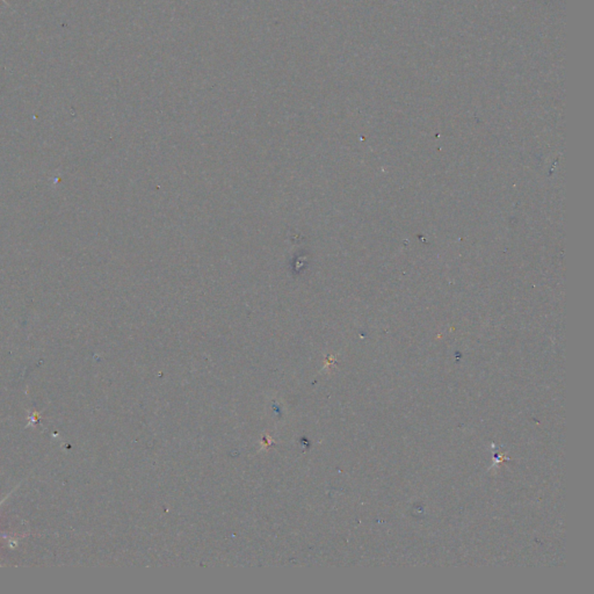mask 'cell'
Wrapping results in <instances>:
<instances>
[{"label":"cell","instance_id":"cell-1","mask_svg":"<svg viewBox=\"0 0 594 594\" xmlns=\"http://www.w3.org/2000/svg\"><path fill=\"white\" fill-rule=\"evenodd\" d=\"M1 1H4L5 4L8 5V6H10V8H11V5L8 4V1H6V0H1Z\"/></svg>","mask_w":594,"mask_h":594}]
</instances>
